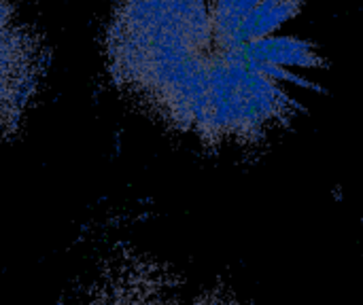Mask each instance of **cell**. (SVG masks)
<instances>
[{
    "label": "cell",
    "instance_id": "6da1fadb",
    "mask_svg": "<svg viewBox=\"0 0 363 305\" xmlns=\"http://www.w3.org/2000/svg\"><path fill=\"white\" fill-rule=\"evenodd\" d=\"M306 0H117L104 28L115 87L211 151L253 149L321 91V47L289 30Z\"/></svg>",
    "mask_w": 363,
    "mask_h": 305
},
{
    "label": "cell",
    "instance_id": "7a4b0ae2",
    "mask_svg": "<svg viewBox=\"0 0 363 305\" xmlns=\"http://www.w3.org/2000/svg\"><path fill=\"white\" fill-rule=\"evenodd\" d=\"M47 64L40 34L26 23L11 0H2V132H17Z\"/></svg>",
    "mask_w": 363,
    "mask_h": 305
},
{
    "label": "cell",
    "instance_id": "3957f363",
    "mask_svg": "<svg viewBox=\"0 0 363 305\" xmlns=\"http://www.w3.org/2000/svg\"><path fill=\"white\" fill-rule=\"evenodd\" d=\"M119 305V304H117ZM121 305H236L230 301L221 291H177V287H164L157 282L153 289L132 293Z\"/></svg>",
    "mask_w": 363,
    "mask_h": 305
}]
</instances>
